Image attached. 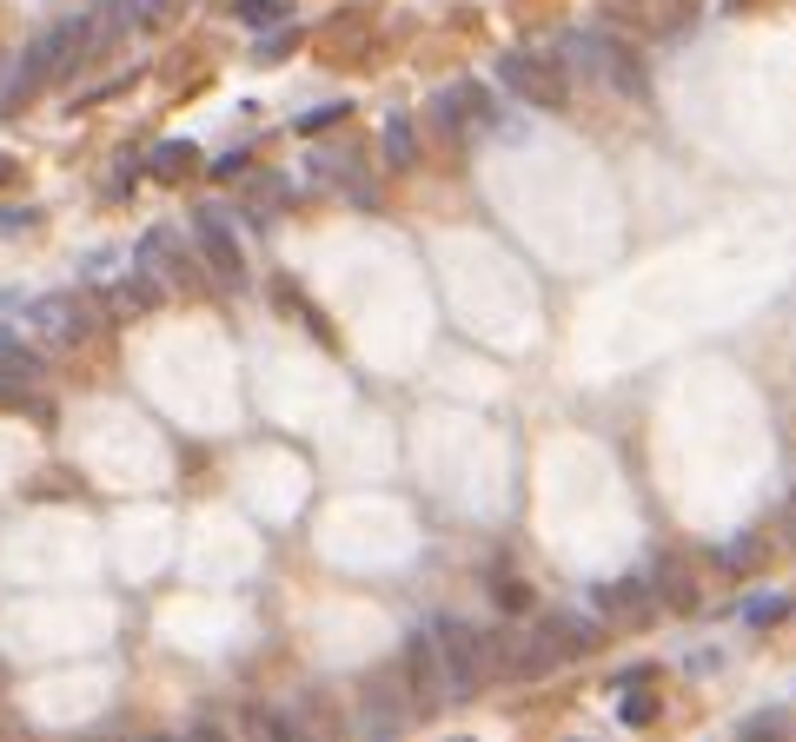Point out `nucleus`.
Returning a JSON list of instances; mask_svg holds the SVG:
<instances>
[{
    "label": "nucleus",
    "instance_id": "dca6fc26",
    "mask_svg": "<svg viewBox=\"0 0 796 742\" xmlns=\"http://www.w3.org/2000/svg\"><path fill=\"white\" fill-rule=\"evenodd\" d=\"M485 584H492L498 610H511V617H518V610H531V584H524V576H511L505 563H492V570H485Z\"/></svg>",
    "mask_w": 796,
    "mask_h": 742
},
{
    "label": "nucleus",
    "instance_id": "5701e85b",
    "mask_svg": "<svg viewBox=\"0 0 796 742\" xmlns=\"http://www.w3.org/2000/svg\"><path fill=\"white\" fill-rule=\"evenodd\" d=\"M34 226H40V212H34V206H0V239L34 232Z\"/></svg>",
    "mask_w": 796,
    "mask_h": 742
},
{
    "label": "nucleus",
    "instance_id": "f8f14e48",
    "mask_svg": "<svg viewBox=\"0 0 796 742\" xmlns=\"http://www.w3.org/2000/svg\"><path fill=\"white\" fill-rule=\"evenodd\" d=\"M378 139H385V167H391V173H412V167H419V133H412L406 113H391Z\"/></svg>",
    "mask_w": 796,
    "mask_h": 742
},
{
    "label": "nucleus",
    "instance_id": "a211bd4d",
    "mask_svg": "<svg viewBox=\"0 0 796 742\" xmlns=\"http://www.w3.org/2000/svg\"><path fill=\"white\" fill-rule=\"evenodd\" d=\"M617 722H624V729H644V722H658V696H644V683H637V690H624Z\"/></svg>",
    "mask_w": 796,
    "mask_h": 742
},
{
    "label": "nucleus",
    "instance_id": "cd10ccee",
    "mask_svg": "<svg viewBox=\"0 0 796 742\" xmlns=\"http://www.w3.org/2000/svg\"><path fill=\"white\" fill-rule=\"evenodd\" d=\"M14 180H21V159H14V153H0V186H14Z\"/></svg>",
    "mask_w": 796,
    "mask_h": 742
},
{
    "label": "nucleus",
    "instance_id": "412c9836",
    "mask_svg": "<svg viewBox=\"0 0 796 742\" xmlns=\"http://www.w3.org/2000/svg\"><path fill=\"white\" fill-rule=\"evenodd\" d=\"M346 113H352V107H346V100H333V107H312V113H305V120H299V133H305V139H312V133H326V126H339V120H346Z\"/></svg>",
    "mask_w": 796,
    "mask_h": 742
},
{
    "label": "nucleus",
    "instance_id": "f3484780",
    "mask_svg": "<svg viewBox=\"0 0 796 742\" xmlns=\"http://www.w3.org/2000/svg\"><path fill=\"white\" fill-rule=\"evenodd\" d=\"M757 557H763V537H757V531H744V537H731L724 550H716V570H750Z\"/></svg>",
    "mask_w": 796,
    "mask_h": 742
},
{
    "label": "nucleus",
    "instance_id": "7ed1b4c3",
    "mask_svg": "<svg viewBox=\"0 0 796 742\" xmlns=\"http://www.w3.org/2000/svg\"><path fill=\"white\" fill-rule=\"evenodd\" d=\"M571 53H578V66H591L611 94H624L630 107H644L651 100V80H644V66H637V53L624 47V40H611V34H578L571 40Z\"/></svg>",
    "mask_w": 796,
    "mask_h": 742
},
{
    "label": "nucleus",
    "instance_id": "ddd939ff",
    "mask_svg": "<svg viewBox=\"0 0 796 742\" xmlns=\"http://www.w3.org/2000/svg\"><path fill=\"white\" fill-rule=\"evenodd\" d=\"M651 591L664 610H697V584L684 576V563H651Z\"/></svg>",
    "mask_w": 796,
    "mask_h": 742
},
{
    "label": "nucleus",
    "instance_id": "f03ea898",
    "mask_svg": "<svg viewBox=\"0 0 796 742\" xmlns=\"http://www.w3.org/2000/svg\"><path fill=\"white\" fill-rule=\"evenodd\" d=\"M492 73H498V87L518 107H531V113H557V107H565V66L544 60V53H498Z\"/></svg>",
    "mask_w": 796,
    "mask_h": 742
},
{
    "label": "nucleus",
    "instance_id": "423d86ee",
    "mask_svg": "<svg viewBox=\"0 0 796 742\" xmlns=\"http://www.w3.org/2000/svg\"><path fill=\"white\" fill-rule=\"evenodd\" d=\"M531 636L544 643L551 664H571V656H591V649L604 643V630H598L591 617H578V610H551V617H538Z\"/></svg>",
    "mask_w": 796,
    "mask_h": 742
},
{
    "label": "nucleus",
    "instance_id": "1a4fd4ad",
    "mask_svg": "<svg viewBox=\"0 0 796 742\" xmlns=\"http://www.w3.org/2000/svg\"><path fill=\"white\" fill-rule=\"evenodd\" d=\"M133 259H140V266H146L153 279H167V285H186V279H193V266H186V253H180L173 226H153V232H140Z\"/></svg>",
    "mask_w": 796,
    "mask_h": 742
},
{
    "label": "nucleus",
    "instance_id": "6ab92c4d",
    "mask_svg": "<svg viewBox=\"0 0 796 742\" xmlns=\"http://www.w3.org/2000/svg\"><path fill=\"white\" fill-rule=\"evenodd\" d=\"M232 14H239V27H273L286 14V0H232Z\"/></svg>",
    "mask_w": 796,
    "mask_h": 742
},
{
    "label": "nucleus",
    "instance_id": "0eeeda50",
    "mask_svg": "<svg viewBox=\"0 0 796 742\" xmlns=\"http://www.w3.org/2000/svg\"><path fill=\"white\" fill-rule=\"evenodd\" d=\"M27 318H34L40 339H67V345H80V339L94 332V312H87V299H80V292H47V299L27 305Z\"/></svg>",
    "mask_w": 796,
    "mask_h": 742
},
{
    "label": "nucleus",
    "instance_id": "4be33fe9",
    "mask_svg": "<svg viewBox=\"0 0 796 742\" xmlns=\"http://www.w3.org/2000/svg\"><path fill=\"white\" fill-rule=\"evenodd\" d=\"M744 617H750V623H783V617H789V597H750Z\"/></svg>",
    "mask_w": 796,
    "mask_h": 742
},
{
    "label": "nucleus",
    "instance_id": "9d476101",
    "mask_svg": "<svg viewBox=\"0 0 796 742\" xmlns=\"http://www.w3.org/2000/svg\"><path fill=\"white\" fill-rule=\"evenodd\" d=\"M658 591H651V576H611V584H598V610L617 617V623H637V617H651Z\"/></svg>",
    "mask_w": 796,
    "mask_h": 742
},
{
    "label": "nucleus",
    "instance_id": "f257e3e1",
    "mask_svg": "<svg viewBox=\"0 0 796 742\" xmlns=\"http://www.w3.org/2000/svg\"><path fill=\"white\" fill-rule=\"evenodd\" d=\"M87 40H94V21H87V14L53 21V27H47V34L21 53V66L8 73V87H0V113H21V100H27V94H40L53 73H67V66H73V53L87 47Z\"/></svg>",
    "mask_w": 796,
    "mask_h": 742
},
{
    "label": "nucleus",
    "instance_id": "393cba45",
    "mask_svg": "<svg viewBox=\"0 0 796 742\" xmlns=\"http://www.w3.org/2000/svg\"><path fill=\"white\" fill-rule=\"evenodd\" d=\"M744 735H783V716H776V709H757V716L744 722Z\"/></svg>",
    "mask_w": 796,
    "mask_h": 742
},
{
    "label": "nucleus",
    "instance_id": "20e7f679",
    "mask_svg": "<svg viewBox=\"0 0 796 742\" xmlns=\"http://www.w3.org/2000/svg\"><path fill=\"white\" fill-rule=\"evenodd\" d=\"M432 643H438V664H445V690L451 696H478V683H485V636H478L471 623L458 617H438L425 623Z\"/></svg>",
    "mask_w": 796,
    "mask_h": 742
},
{
    "label": "nucleus",
    "instance_id": "a878e982",
    "mask_svg": "<svg viewBox=\"0 0 796 742\" xmlns=\"http://www.w3.org/2000/svg\"><path fill=\"white\" fill-rule=\"evenodd\" d=\"M213 180H246V153H226V159H213Z\"/></svg>",
    "mask_w": 796,
    "mask_h": 742
},
{
    "label": "nucleus",
    "instance_id": "b1692460",
    "mask_svg": "<svg viewBox=\"0 0 796 742\" xmlns=\"http://www.w3.org/2000/svg\"><path fill=\"white\" fill-rule=\"evenodd\" d=\"M637 683H651V664H624V670H611V690H637Z\"/></svg>",
    "mask_w": 796,
    "mask_h": 742
},
{
    "label": "nucleus",
    "instance_id": "6e6552de",
    "mask_svg": "<svg viewBox=\"0 0 796 742\" xmlns=\"http://www.w3.org/2000/svg\"><path fill=\"white\" fill-rule=\"evenodd\" d=\"M406 690H419V709H438L451 690H445V664H438V643L432 630H412L406 636Z\"/></svg>",
    "mask_w": 796,
    "mask_h": 742
},
{
    "label": "nucleus",
    "instance_id": "c85d7f7f",
    "mask_svg": "<svg viewBox=\"0 0 796 742\" xmlns=\"http://www.w3.org/2000/svg\"><path fill=\"white\" fill-rule=\"evenodd\" d=\"M21 305V292H0V312H14Z\"/></svg>",
    "mask_w": 796,
    "mask_h": 742
},
{
    "label": "nucleus",
    "instance_id": "7c9ffc66",
    "mask_svg": "<svg viewBox=\"0 0 796 742\" xmlns=\"http://www.w3.org/2000/svg\"><path fill=\"white\" fill-rule=\"evenodd\" d=\"M731 8H744V0H731Z\"/></svg>",
    "mask_w": 796,
    "mask_h": 742
},
{
    "label": "nucleus",
    "instance_id": "c756f323",
    "mask_svg": "<svg viewBox=\"0 0 796 742\" xmlns=\"http://www.w3.org/2000/svg\"><path fill=\"white\" fill-rule=\"evenodd\" d=\"M789 537H796V498H789Z\"/></svg>",
    "mask_w": 796,
    "mask_h": 742
},
{
    "label": "nucleus",
    "instance_id": "bb28decb",
    "mask_svg": "<svg viewBox=\"0 0 796 742\" xmlns=\"http://www.w3.org/2000/svg\"><path fill=\"white\" fill-rule=\"evenodd\" d=\"M690 670H697V677H710V670H724V649H697V656H690Z\"/></svg>",
    "mask_w": 796,
    "mask_h": 742
},
{
    "label": "nucleus",
    "instance_id": "4468645a",
    "mask_svg": "<svg viewBox=\"0 0 796 742\" xmlns=\"http://www.w3.org/2000/svg\"><path fill=\"white\" fill-rule=\"evenodd\" d=\"M273 299H279V305H286V312H292V318L305 325V332H312L318 345H333V325H326V318H318V305H312V299H305V292H299L292 279H279V285H273Z\"/></svg>",
    "mask_w": 796,
    "mask_h": 742
},
{
    "label": "nucleus",
    "instance_id": "9b49d317",
    "mask_svg": "<svg viewBox=\"0 0 796 742\" xmlns=\"http://www.w3.org/2000/svg\"><path fill=\"white\" fill-rule=\"evenodd\" d=\"M159 292H167V279H153V272H133V279L107 285V318L133 325V318H146V312L159 305Z\"/></svg>",
    "mask_w": 796,
    "mask_h": 742
},
{
    "label": "nucleus",
    "instance_id": "39448f33",
    "mask_svg": "<svg viewBox=\"0 0 796 742\" xmlns=\"http://www.w3.org/2000/svg\"><path fill=\"white\" fill-rule=\"evenodd\" d=\"M193 245H200V259L219 285H246V245H239V232L219 219V206L193 212Z\"/></svg>",
    "mask_w": 796,
    "mask_h": 742
},
{
    "label": "nucleus",
    "instance_id": "aec40b11",
    "mask_svg": "<svg viewBox=\"0 0 796 742\" xmlns=\"http://www.w3.org/2000/svg\"><path fill=\"white\" fill-rule=\"evenodd\" d=\"M299 47V27H273V34H260V47H253V60L260 66H273V60H286Z\"/></svg>",
    "mask_w": 796,
    "mask_h": 742
},
{
    "label": "nucleus",
    "instance_id": "2eb2a0df",
    "mask_svg": "<svg viewBox=\"0 0 796 742\" xmlns=\"http://www.w3.org/2000/svg\"><path fill=\"white\" fill-rule=\"evenodd\" d=\"M193 159H200V146H193V139H167V146H153V180L180 186V180L193 173Z\"/></svg>",
    "mask_w": 796,
    "mask_h": 742
}]
</instances>
